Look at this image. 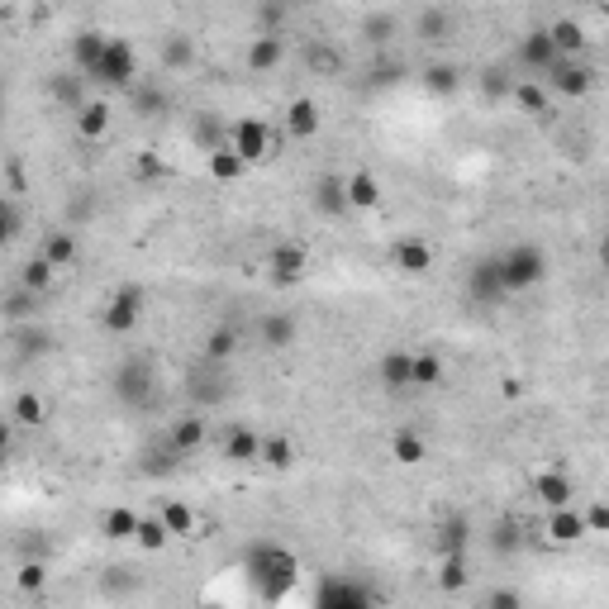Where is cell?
Instances as JSON below:
<instances>
[{
  "label": "cell",
  "mask_w": 609,
  "mask_h": 609,
  "mask_svg": "<svg viewBox=\"0 0 609 609\" xmlns=\"http://www.w3.org/2000/svg\"><path fill=\"white\" fill-rule=\"evenodd\" d=\"M248 576L257 581V590L267 595V600H281V595H291L295 576H300V562H295L291 548H281V543H257L248 552Z\"/></svg>",
  "instance_id": "cell-1"
},
{
  "label": "cell",
  "mask_w": 609,
  "mask_h": 609,
  "mask_svg": "<svg viewBox=\"0 0 609 609\" xmlns=\"http://www.w3.org/2000/svg\"><path fill=\"white\" fill-rule=\"evenodd\" d=\"M500 272H505L510 295L533 291V286L548 276V253H543L538 243H514L510 253H500Z\"/></svg>",
  "instance_id": "cell-2"
},
{
  "label": "cell",
  "mask_w": 609,
  "mask_h": 609,
  "mask_svg": "<svg viewBox=\"0 0 609 609\" xmlns=\"http://www.w3.org/2000/svg\"><path fill=\"white\" fill-rule=\"evenodd\" d=\"M153 362L148 357H129V362H119L115 376H110V391H115L119 405H129V410H143L148 400H153Z\"/></svg>",
  "instance_id": "cell-3"
},
{
  "label": "cell",
  "mask_w": 609,
  "mask_h": 609,
  "mask_svg": "<svg viewBox=\"0 0 609 609\" xmlns=\"http://www.w3.org/2000/svg\"><path fill=\"white\" fill-rule=\"evenodd\" d=\"M229 148H234V153H243V162H248V167H253V162L276 158L272 124H267V119H257V115L234 119V124H229Z\"/></svg>",
  "instance_id": "cell-4"
},
{
  "label": "cell",
  "mask_w": 609,
  "mask_h": 609,
  "mask_svg": "<svg viewBox=\"0 0 609 609\" xmlns=\"http://www.w3.org/2000/svg\"><path fill=\"white\" fill-rule=\"evenodd\" d=\"M376 600L372 586H362L353 576H338V571H324L315 586V609H367Z\"/></svg>",
  "instance_id": "cell-5"
},
{
  "label": "cell",
  "mask_w": 609,
  "mask_h": 609,
  "mask_svg": "<svg viewBox=\"0 0 609 609\" xmlns=\"http://www.w3.org/2000/svg\"><path fill=\"white\" fill-rule=\"evenodd\" d=\"M143 305H148V291H143L138 281H124V286H115V295L105 300L100 324H105L110 334H134L138 319H143Z\"/></svg>",
  "instance_id": "cell-6"
},
{
  "label": "cell",
  "mask_w": 609,
  "mask_h": 609,
  "mask_svg": "<svg viewBox=\"0 0 609 609\" xmlns=\"http://www.w3.org/2000/svg\"><path fill=\"white\" fill-rule=\"evenodd\" d=\"M91 81H105V86H115V91H129L138 81V53L129 39H119V34H110V48H105V58H100L96 77Z\"/></svg>",
  "instance_id": "cell-7"
},
{
  "label": "cell",
  "mask_w": 609,
  "mask_h": 609,
  "mask_svg": "<svg viewBox=\"0 0 609 609\" xmlns=\"http://www.w3.org/2000/svg\"><path fill=\"white\" fill-rule=\"evenodd\" d=\"M543 81H548V91H557L562 100H586L590 91H595V67L581 58H557Z\"/></svg>",
  "instance_id": "cell-8"
},
{
  "label": "cell",
  "mask_w": 609,
  "mask_h": 609,
  "mask_svg": "<svg viewBox=\"0 0 609 609\" xmlns=\"http://www.w3.org/2000/svg\"><path fill=\"white\" fill-rule=\"evenodd\" d=\"M262 267H267V276L276 286H300L305 272H310V248L305 243H272Z\"/></svg>",
  "instance_id": "cell-9"
},
{
  "label": "cell",
  "mask_w": 609,
  "mask_h": 609,
  "mask_svg": "<svg viewBox=\"0 0 609 609\" xmlns=\"http://www.w3.org/2000/svg\"><path fill=\"white\" fill-rule=\"evenodd\" d=\"M467 295L476 305H500L510 286H505V272H500V257H481L472 272H467Z\"/></svg>",
  "instance_id": "cell-10"
},
{
  "label": "cell",
  "mask_w": 609,
  "mask_h": 609,
  "mask_svg": "<svg viewBox=\"0 0 609 609\" xmlns=\"http://www.w3.org/2000/svg\"><path fill=\"white\" fill-rule=\"evenodd\" d=\"M529 491L543 510H562V505H571V495H576V481L562 467H543V472H533Z\"/></svg>",
  "instance_id": "cell-11"
},
{
  "label": "cell",
  "mask_w": 609,
  "mask_h": 609,
  "mask_svg": "<svg viewBox=\"0 0 609 609\" xmlns=\"http://www.w3.org/2000/svg\"><path fill=\"white\" fill-rule=\"evenodd\" d=\"M543 538H548L552 548H571V543L590 538V529H586V510H571V505H562V510H548Z\"/></svg>",
  "instance_id": "cell-12"
},
{
  "label": "cell",
  "mask_w": 609,
  "mask_h": 609,
  "mask_svg": "<svg viewBox=\"0 0 609 609\" xmlns=\"http://www.w3.org/2000/svg\"><path fill=\"white\" fill-rule=\"evenodd\" d=\"M376 381H381V391H391V395L414 391V353L391 348V353L376 362Z\"/></svg>",
  "instance_id": "cell-13"
},
{
  "label": "cell",
  "mask_w": 609,
  "mask_h": 609,
  "mask_svg": "<svg viewBox=\"0 0 609 609\" xmlns=\"http://www.w3.org/2000/svg\"><path fill=\"white\" fill-rule=\"evenodd\" d=\"M105 48H110V34H100V29H77V39L67 43V58H72V67H77L81 77H96Z\"/></svg>",
  "instance_id": "cell-14"
},
{
  "label": "cell",
  "mask_w": 609,
  "mask_h": 609,
  "mask_svg": "<svg viewBox=\"0 0 609 609\" xmlns=\"http://www.w3.org/2000/svg\"><path fill=\"white\" fill-rule=\"evenodd\" d=\"M557 58H562V53H557V43H552L548 29H533V34H524V39H519V62L529 67L533 77H548Z\"/></svg>",
  "instance_id": "cell-15"
},
{
  "label": "cell",
  "mask_w": 609,
  "mask_h": 609,
  "mask_svg": "<svg viewBox=\"0 0 609 609\" xmlns=\"http://www.w3.org/2000/svg\"><path fill=\"white\" fill-rule=\"evenodd\" d=\"M391 267L400 276H429L433 272V248L424 238H400L391 248Z\"/></svg>",
  "instance_id": "cell-16"
},
{
  "label": "cell",
  "mask_w": 609,
  "mask_h": 609,
  "mask_svg": "<svg viewBox=\"0 0 609 609\" xmlns=\"http://www.w3.org/2000/svg\"><path fill=\"white\" fill-rule=\"evenodd\" d=\"M257 334H262V348H267V353H286V348H295V338H300V324H295V315H286V310H272V315H262Z\"/></svg>",
  "instance_id": "cell-17"
},
{
  "label": "cell",
  "mask_w": 609,
  "mask_h": 609,
  "mask_svg": "<svg viewBox=\"0 0 609 609\" xmlns=\"http://www.w3.org/2000/svg\"><path fill=\"white\" fill-rule=\"evenodd\" d=\"M281 58H286V39H281V34H257V39L248 43V53H243V67L262 77V72H276Z\"/></svg>",
  "instance_id": "cell-18"
},
{
  "label": "cell",
  "mask_w": 609,
  "mask_h": 609,
  "mask_svg": "<svg viewBox=\"0 0 609 609\" xmlns=\"http://www.w3.org/2000/svg\"><path fill=\"white\" fill-rule=\"evenodd\" d=\"M72 124H77V138H86V143H100V138L115 129V110H110L105 100H86L77 115H72Z\"/></svg>",
  "instance_id": "cell-19"
},
{
  "label": "cell",
  "mask_w": 609,
  "mask_h": 609,
  "mask_svg": "<svg viewBox=\"0 0 609 609\" xmlns=\"http://www.w3.org/2000/svg\"><path fill=\"white\" fill-rule=\"evenodd\" d=\"M343 186H348V205H353L357 215H372V210H381V181H376V172L357 167V172H348V177H343Z\"/></svg>",
  "instance_id": "cell-20"
},
{
  "label": "cell",
  "mask_w": 609,
  "mask_h": 609,
  "mask_svg": "<svg viewBox=\"0 0 609 609\" xmlns=\"http://www.w3.org/2000/svg\"><path fill=\"white\" fill-rule=\"evenodd\" d=\"M310 205H315L324 219H343L353 205H348V186H343V177H319L315 191H310Z\"/></svg>",
  "instance_id": "cell-21"
},
{
  "label": "cell",
  "mask_w": 609,
  "mask_h": 609,
  "mask_svg": "<svg viewBox=\"0 0 609 609\" xmlns=\"http://www.w3.org/2000/svg\"><path fill=\"white\" fill-rule=\"evenodd\" d=\"M224 457H229L234 467H253V462H262V433L234 424V429L224 433Z\"/></svg>",
  "instance_id": "cell-22"
},
{
  "label": "cell",
  "mask_w": 609,
  "mask_h": 609,
  "mask_svg": "<svg viewBox=\"0 0 609 609\" xmlns=\"http://www.w3.org/2000/svg\"><path fill=\"white\" fill-rule=\"evenodd\" d=\"M514 105L524 110V115H538V119H552V96H548V81L538 77H519L514 81Z\"/></svg>",
  "instance_id": "cell-23"
},
{
  "label": "cell",
  "mask_w": 609,
  "mask_h": 609,
  "mask_svg": "<svg viewBox=\"0 0 609 609\" xmlns=\"http://www.w3.org/2000/svg\"><path fill=\"white\" fill-rule=\"evenodd\" d=\"M319 124H324V115H319V100L295 96L291 105H286V134H291V138H315Z\"/></svg>",
  "instance_id": "cell-24"
},
{
  "label": "cell",
  "mask_w": 609,
  "mask_h": 609,
  "mask_svg": "<svg viewBox=\"0 0 609 609\" xmlns=\"http://www.w3.org/2000/svg\"><path fill=\"white\" fill-rule=\"evenodd\" d=\"M205 419H200V414H181L177 424H172V433H167V443H172V448L181 452V457H196L200 448H205Z\"/></svg>",
  "instance_id": "cell-25"
},
{
  "label": "cell",
  "mask_w": 609,
  "mask_h": 609,
  "mask_svg": "<svg viewBox=\"0 0 609 609\" xmlns=\"http://www.w3.org/2000/svg\"><path fill=\"white\" fill-rule=\"evenodd\" d=\"M548 34H552V43H557V53H562V58H581V53H586V43H590V39H586V24L571 20V15L552 20Z\"/></svg>",
  "instance_id": "cell-26"
},
{
  "label": "cell",
  "mask_w": 609,
  "mask_h": 609,
  "mask_svg": "<svg viewBox=\"0 0 609 609\" xmlns=\"http://www.w3.org/2000/svg\"><path fill=\"white\" fill-rule=\"evenodd\" d=\"M39 253L53 262V267H77V257H81V243H77V234H67V229H53V234H43V243H39Z\"/></svg>",
  "instance_id": "cell-27"
},
{
  "label": "cell",
  "mask_w": 609,
  "mask_h": 609,
  "mask_svg": "<svg viewBox=\"0 0 609 609\" xmlns=\"http://www.w3.org/2000/svg\"><path fill=\"white\" fill-rule=\"evenodd\" d=\"M391 457L400 467H419L424 457H429V438L419 429H395L391 433Z\"/></svg>",
  "instance_id": "cell-28"
},
{
  "label": "cell",
  "mask_w": 609,
  "mask_h": 609,
  "mask_svg": "<svg viewBox=\"0 0 609 609\" xmlns=\"http://www.w3.org/2000/svg\"><path fill=\"white\" fill-rule=\"evenodd\" d=\"M43 419H48V405L39 400V391H20L10 400V424L15 429H39Z\"/></svg>",
  "instance_id": "cell-29"
},
{
  "label": "cell",
  "mask_w": 609,
  "mask_h": 609,
  "mask_svg": "<svg viewBox=\"0 0 609 609\" xmlns=\"http://www.w3.org/2000/svg\"><path fill=\"white\" fill-rule=\"evenodd\" d=\"M234 353H238V329L234 324H215V329L205 334V362H210V367H224Z\"/></svg>",
  "instance_id": "cell-30"
},
{
  "label": "cell",
  "mask_w": 609,
  "mask_h": 609,
  "mask_svg": "<svg viewBox=\"0 0 609 609\" xmlns=\"http://www.w3.org/2000/svg\"><path fill=\"white\" fill-rule=\"evenodd\" d=\"M414 34H419L424 43H443L452 34V15L443 10V5H424L419 20H414Z\"/></svg>",
  "instance_id": "cell-31"
},
{
  "label": "cell",
  "mask_w": 609,
  "mask_h": 609,
  "mask_svg": "<svg viewBox=\"0 0 609 609\" xmlns=\"http://www.w3.org/2000/svg\"><path fill=\"white\" fill-rule=\"evenodd\" d=\"M305 67H310L315 77H334V72H343V53H338L334 43L310 39L305 43Z\"/></svg>",
  "instance_id": "cell-32"
},
{
  "label": "cell",
  "mask_w": 609,
  "mask_h": 609,
  "mask_svg": "<svg viewBox=\"0 0 609 609\" xmlns=\"http://www.w3.org/2000/svg\"><path fill=\"white\" fill-rule=\"evenodd\" d=\"M467 581H472V571H467V552H443V562H438V590L457 595V590H467Z\"/></svg>",
  "instance_id": "cell-33"
},
{
  "label": "cell",
  "mask_w": 609,
  "mask_h": 609,
  "mask_svg": "<svg viewBox=\"0 0 609 609\" xmlns=\"http://www.w3.org/2000/svg\"><path fill=\"white\" fill-rule=\"evenodd\" d=\"M81 72H58V77L48 81V91H53V100H58V105H67V110H72V115H77L81 105H86V86H81Z\"/></svg>",
  "instance_id": "cell-34"
},
{
  "label": "cell",
  "mask_w": 609,
  "mask_h": 609,
  "mask_svg": "<svg viewBox=\"0 0 609 609\" xmlns=\"http://www.w3.org/2000/svg\"><path fill=\"white\" fill-rule=\"evenodd\" d=\"M295 457H300V452H295V443L286 433H267V438H262V462H267L272 472H291Z\"/></svg>",
  "instance_id": "cell-35"
},
{
  "label": "cell",
  "mask_w": 609,
  "mask_h": 609,
  "mask_svg": "<svg viewBox=\"0 0 609 609\" xmlns=\"http://www.w3.org/2000/svg\"><path fill=\"white\" fill-rule=\"evenodd\" d=\"M100 533H105L110 543H134L138 514H134V510H124V505H115V510H105V519H100Z\"/></svg>",
  "instance_id": "cell-36"
},
{
  "label": "cell",
  "mask_w": 609,
  "mask_h": 609,
  "mask_svg": "<svg viewBox=\"0 0 609 609\" xmlns=\"http://www.w3.org/2000/svg\"><path fill=\"white\" fill-rule=\"evenodd\" d=\"M424 91H433V96H452L457 86H462V72H457V62H433V67H424Z\"/></svg>",
  "instance_id": "cell-37"
},
{
  "label": "cell",
  "mask_w": 609,
  "mask_h": 609,
  "mask_svg": "<svg viewBox=\"0 0 609 609\" xmlns=\"http://www.w3.org/2000/svg\"><path fill=\"white\" fill-rule=\"evenodd\" d=\"M443 376H448V367H443L438 353H414V386H419V391H438Z\"/></svg>",
  "instance_id": "cell-38"
},
{
  "label": "cell",
  "mask_w": 609,
  "mask_h": 609,
  "mask_svg": "<svg viewBox=\"0 0 609 609\" xmlns=\"http://www.w3.org/2000/svg\"><path fill=\"white\" fill-rule=\"evenodd\" d=\"M134 543L143 552H162L167 543H172V529L162 524V514H148V519H138V533H134Z\"/></svg>",
  "instance_id": "cell-39"
},
{
  "label": "cell",
  "mask_w": 609,
  "mask_h": 609,
  "mask_svg": "<svg viewBox=\"0 0 609 609\" xmlns=\"http://www.w3.org/2000/svg\"><path fill=\"white\" fill-rule=\"evenodd\" d=\"M158 514H162V524L172 529V538H191V533H196V510H191L186 500H167Z\"/></svg>",
  "instance_id": "cell-40"
},
{
  "label": "cell",
  "mask_w": 609,
  "mask_h": 609,
  "mask_svg": "<svg viewBox=\"0 0 609 609\" xmlns=\"http://www.w3.org/2000/svg\"><path fill=\"white\" fill-rule=\"evenodd\" d=\"M243 172H248V162H243V153H234L229 143L210 153V177H215V181H238Z\"/></svg>",
  "instance_id": "cell-41"
},
{
  "label": "cell",
  "mask_w": 609,
  "mask_h": 609,
  "mask_svg": "<svg viewBox=\"0 0 609 609\" xmlns=\"http://www.w3.org/2000/svg\"><path fill=\"white\" fill-rule=\"evenodd\" d=\"M53 276H58V267H53V262H48V257L43 253H34L29 257V262H24V272H20V286H29V291H48V286H53Z\"/></svg>",
  "instance_id": "cell-42"
},
{
  "label": "cell",
  "mask_w": 609,
  "mask_h": 609,
  "mask_svg": "<svg viewBox=\"0 0 609 609\" xmlns=\"http://www.w3.org/2000/svg\"><path fill=\"white\" fill-rule=\"evenodd\" d=\"M138 467H143V476H167V472H177V467H181V452L172 448V443H162V448L143 452V462H138Z\"/></svg>",
  "instance_id": "cell-43"
},
{
  "label": "cell",
  "mask_w": 609,
  "mask_h": 609,
  "mask_svg": "<svg viewBox=\"0 0 609 609\" xmlns=\"http://www.w3.org/2000/svg\"><path fill=\"white\" fill-rule=\"evenodd\" d=\"M29 315H39V291L15 286V291L5 295V319H29Z\"/></svg>",
  "instance_id": "cell-44"
},
{
  "label": "cell",
  "mask_w": 609,
  "mask_h": 609,
  "mask_svg": "<svg viewBox=\"0 0 609 609\" xmlns=\"http://www.w3.org/2000/svg\"><path fill=\"white\" fill-rule=\"evenodd\" d=\"M162 62H167V67H191V62H196V43L186 39V34H172V39L162 43Z\"/></svg>",
  "instance_id": "cell-45"
},
{
  "label": "cell",
  "mask_w": 609,
  "mask_h": 609,
  "mask_svg": "<svg viewBox=\"0 0 609 609\" xmlns=\"http://www.w3.org/2000/svg\"><path fill=\"white\" fill-rule=\"evenodd\" d=\"M196 138L205 143V148H210V153H215V148H224V143H229V129H224L215 115H205V119L196 124Z\"/></svg>",
  "instance_id": "cell-46"
},
{
  "label": "cell",
  "mask_w": 609,
  "mask_h": 609,
  "mask_svg": "<svg viewBox=\"0 0 609 609\" xmlns=\"http://www.w3.org/2000/svg\"><path fill=\"white\" fill-rule=\"evenodd\" d=\"M0 234H5V243L20 238V205H15V196H5V205H0Z\"/></svg>",
  "instance_id": "cell-47"
},
{
  "label": "cell",
  "mask_w": 609,
  "mask_h": 609,
  "mask_svg": "<svg viewBox=\"0 0 609 609\" xmlns=\"http://www.w3.org/2000/svg\"><path fill=\"white\" fill-rule=\"evenodd\" d=\"M491 543H495V552H505V557L524 548V538H519V529H514V524H500V529L491 533Z\"/></svg>",
  "instance_id": "cell-48"
},
{
  "label": "cell",
  "mask_w": 609,
  "mask_h": 609,
  "mask_svg": "<svg viewBox=\"0 0 609 609\" xmlns=\"http://www.w3.org/2000/svg\"><path fill=\"white\" fill-rule=\"evenodd\" d=\"M481 91H486V96H510V91H514L510 72H500V67H491V72L481 77Z\"/></svg>",
  "instance_id": "cell-49"
},
{
  "label": "cell",
  "mask_w": 609,
  "mask_h": 609,
  "mask_svg": "<svg viewBox=\"0 0 609 609\" xmlns=\"http://www.w3.org/2000/svg\"><path fill=\"white\" fill-rule=\"evenodd\" d=\"M167 167H162V158L158 153H138V162H134V177L138 181H158Z\"/></svg>",
  "instance_id": "cell-50"
},
{
  "label": "cell",
  "mask_w": 609,
  "mask_h": 609,
  "mask_svg": "<svg viewBox=\"0 0 609 609\" xmlns=\"http://www.w3.org/2000/svg\"><path fill=\"white\" fill-rule=\"evenodd\" d=\"M29 186H24V167H20V158H10L5 162V196H15L20 200Z\"/></svg>",
  "instance_id": "cell-51"
},
{
  "label": "cell",
  "mask_w": 609,
  "mask_h": 609,
  "mask_svg": "<svg viewBox=\"0 0 609 609\" xmlns=\"http://www.w3.org/2000/svg\"><path fill=\"white\" fill-rule=\"evenodd\" d=\"M15 581H20V590H43V581H48V571H43V562H24Z\"/></svg>",
  "instance_id": "cell-52"
},
{
  "label": "cell",
  "mask_w": 609,
  "mask_h": 609,
  "mask_svg": "<svg viewBox=\"0 0 609 609\" xmlns=\"http://www.w3.org/2000/svg\"><path fill=\"white\" fill-rule=\"evenodd\" d=\"M467 538H472V533H467V524H462V519H457V524H448V529H443V552H467Z\"/></svg>",
  "instance_id": "cell-53"
},
{
  "label": "cell",
  "mask_w": 609,
  "mask_h": 609,
  "mask_svg": "<svg viewBox=\"0 0 609 609\" xmlns=\"http://www.w3.org/2000/svg\"><path fill=\"white\" fill-rule=\"evenodd\" d=\"M586 529L590 533H609V500H595L586 510Z\"/></svg>",
  "instance_id": "cell-54"
},
{
  "label": "cell",
  "mask_w": 609,
  "mask_h": 609,
  "mask_svg": "<svg viewBox=\"0 0 609 609\" xmlns=\"http://www.w3.org/2000/svg\"><path fill=\"white\" fill-rule=\"evenodd\" d=\"M486 605H495V609H519V605H524V595H519V590H491V595H486Z\"/></svg>",
  "instance_id": "cell-55"
},
{
  "label": "cell",
  "mask_w": 609,
  "mask_h": 609,
  "mask_svg": "<svg viewBox=\"0 0 609 609\" xmlns=\"http://www.w3.org/2000/svg\"><path fill=\"white\" fill-rule=\"evenodd\" d=\"M391 34H395L391 20H367V39H372V43H386Z\"/></svg>",
  "instance_id": "cell-56"
},
{
  "label": "cell",
  "mask_w": 609,
  "mask_h": 609,
  "mask_svg": "<svg viewBox=\"0 0 609 609\" xmlns=\"http://www.w3.org/2000/svg\"><path fill=\"white\" fill-rule=\"evenodd\" d=\"M600 267H605V272H609V229H605V234H600Z\"/></svg>",
  "instance_id": "cell-57"
}]
</instances>
